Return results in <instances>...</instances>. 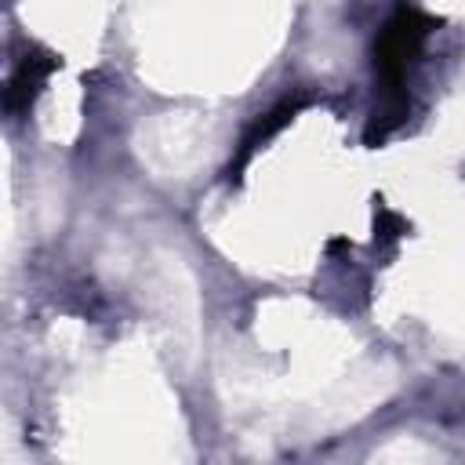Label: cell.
<instances>
[{"mask_svg":"<svg viewBox=\"0 0 465 465\" xmlns=\"http://www.w3.org/2000/svg\"><path fill=\"white\" fill-rule=\"evenodd\" d=\"M432 29H436V18L432 15H421L418 7H400L385 22V29L374 40V73H378L381 94H407L403 91L407 69L421 54L425 36Z\"/></svg>","mask_w":465,"mask_h":465,"instance_id":"6da1fadb","label":"cell"},{"mask_svg":"<svg viewBox=\"0 0 465 465\" xmlns=\"http://www.w3.org/2000/svg\"><path fill=\"white\" fill-rule=\"evenodd\" d=\"M309 102H312V98L298 91V94L280 98V102H276L269 113H262V116L251 124V131L240 138L236 156L229 160L225 178H229V182H240V178H243V171L251 167V160L258 156V149H265V145H269V142H272V138H276V134H280V131H283V127H287V124H291V120H294V116H298L305 105H309Z\"/></svg>","mask_w":465,"mask_h":465,"instance_id":"7a4b0ae2","label":"cell"},{"mask_svg":"<svg viewBox=\"0 0 465 465\" xmlns=\"http://www.w3.org/2000/svg\"><path fill=\"white\" fill-rule=\"evenodd\" d=\"M54 69H58V58H54L51 51H44V47L25 51V58L15 65V73H11V80H7V91H4L7 113H15V116L29 113L33 102H36V94L44 91V84H47V76H51Z\"/></svg>","mask_w":465,"mask_h":465,"instance_id":"3957f363","label":"cell"},{"mask_svg":"<svg viewBox=\"0 0 465 465\" xmlns=\"http://www.w3.org/2000/svg\"><path fill=\"white\" fill-rule=\"evenodd\" d=\"M407 105H411L407 94H381L378 109L371 113V120H367V127H363V142H367V145H381V142L403 124Z\"/></svg>","mask_w":465,"mask_h":465,"instance_id":"277c9868","label":"cell"},{"mask_svg":"<svg viewBox=\"0 0 465 465\" xmlns=\"http://www.w3.org/2000/svg\"><path fill=\"white\" fill-rule=\"evenodd\" d=\"M403 232H411L403 214H396L392 207H378L374 211V243H396Z\"/></svg>","mask_w":465,"mask_h":465,"instance_id":"5b68a950","label":"cell"},{"mask_svg":"<svg viewBox=\"0 0 465 465\" xmlns=\"http://www.w3.org/2000/svg\"><path fill=\"white\" fill-rule=\"evenodd\" d=\"M327 251H331V254H338V251H349V240H345V236H341V240H331V243H327Z\"/></svg>","mask_w":465,"mask_h":465,"instance_id":"8992f818","label":"cell"}]
</instances>
